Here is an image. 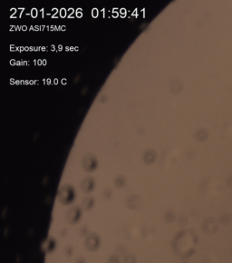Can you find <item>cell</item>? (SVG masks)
Instances as JSON below:
<instances>
[{"label": "cell", "mask_w": 232, "mask_h": 263, "mask_svg": "<svg viewBox=\"0 0 232 263\" xmlns=\"http://www.w3.org/2000/svg\"><path fill=\"white\" fill-rule=\"evenodd\" d=\"M157 160V153L153 150H148L143 156V161L146 165H151L155 163Z\"/></svg>", "instance_id": "cell-1"}, {"label": "cell", "mask_w": 232, "mask_h": 263, "mask_svg": "<svg viewBox=\"0 0 232 263\" xmlns=\"http://www.w3.org/2000/svg\"><path fill=\"white\" fill-rule=\"evenodd\" d=\"M170 89L172 93L174 94H178L182 90V83L180 81H173L171 83Z\"/></svg>", "instance_id": "cell-2"}, {"label": "cell", "mask_w": 232, "mask_h": 263, "mask_svg": "<svg viewBox=\"0 0 232 263\" xmlns=\"http://www.w3.org/2000/svg\"><path fill=\"white\" fill-rule=\"evenodd\" d=\"M207 137H208V131H206L205 129H201V130L198 131L197 134H195V138L199 142L205 141L207 139Z\"/></svg>", "instance_id": "cell-3"}]
</instances>
